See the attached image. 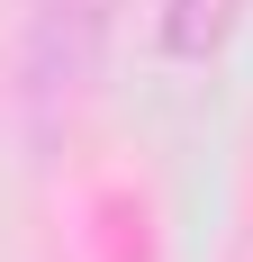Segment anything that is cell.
<instances>
[{"label": "cell", "instance_id": "6da1fadb", "mask_svg": "<svg viewBox=\"0 0 253 262\" xmlns=\"http://www.w3.org/2000/svg\"><path fill=\"white\" fill-rule=\"evenodd\" d=\"M109 27H118V0H27V27H18V108H27L36 136H54L81 100H91L100 54H109Z\"/></svg>", "mask_w": 253, "mask_h": 262}, {"label": "cell", "instance_id": "7a4b0ae2", "mask_svg": "<svg viewBox=\"0 0 253 262\" xmlns=\"http://www.w3.org/2000/svg\"><path fill=\"white\" fill-rule=\"evenodd\" d=\"M235 18H244V0H163L154 36H163V54H181V63H208V54L235 36Z\"/></svg>", "mask_w": 253, "mask_h": 262}]
</instances>
